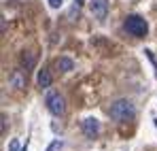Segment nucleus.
Wrapping results in <instances>:
<instances>
[{
  "label": "nucleus",
  "instance_id": "1",
  "mask_svg": "<svg viewBox=\"0 0 157 151\" xmlns=\"http://www.w3.org/2000/svg\"><path fill=\"white\" fill-rule=\"evenodd\" d=\"M108 115H110V119L123 124V121H132V119L136 117V109H134V104H132L128 98H119V100H115L110 104Z\"/></svg>",
  "mask_w": 157,
  "mask_h": 151
},
{
  "label": "nucleus",
  "instance_id": "2",
  "mask_svg": "<svg viewBox=\"0 0 157 151\" xmlns=\"http://www.w3.org/2000/svg\"><path fill=\"white\" fill-rule=\"evenodd\" d=\"M123 28L130 32L132 36H136V38H142V36H147V32H149L147 19L140 17V15H128L125 22H123Z\"/></svg>",
  "mask_w": 157,
  "mask_h": 151
},
{
  "label": "nucleus",
  "instance_id": "3",
  "mask_svg": "<svg viewBox=\"0 0 157 151\" xmlns=\"http://www.w3.org/2000/svg\"><path fill=\"white\" fill-rule=\"evenodd\" d=\"M45 104H47L49 113L55 115V117H59V115L66 113V100H64V96H62L59 92H55V89H49V92H47Z\"/></svg>",
  "mask_w": 157,
  "mask_h": 151
},
{
  "label": "nucleus",
  "instance_id": "4",
  "mask_svg": "<svg viewBox=\"0 0 157 151\" xmlns=\"http://www.w3.org/2000/svg\"><path fill=\"white\" fill-rule=\"evenodd\" d=\"M89 11L98 22H104L108 15V0H91L89 2Z\"/></svg>",
  "mask_w": 157,
  "mask_h": 151
},
{
  "label": "nucleus",
  "instance_id": "5",
  "mask_svg": "<svg viewBox=\"0 0 157 151\" xmlns=\"http://www.w3.org/2000/svg\"><path fill=\"white\" fill-rule=\"evenodd\" d=\"M81 130H83V134H85L87 138H96V136L100 134V121H98L96 117H87V119H83Z\"/></svg>",
  "mask_w": 157,
  "mask_h": 151
},
{
  "label": "nucleus",
  "instance_id": "6",
  "mask_svg": "<svg viewBox=\"0 0 157 151\" xmlns=\"http://www.w3.org/2000/svg\"><path fill=\"white\" fill-rule=\"evenodd\" d=\"M36 83H38V87H40V89H49V87H51V83H53L51 73H49L47 68H43V70L38 73V77H36Z\"/></svg>",
  "mask_w": 157,
  "mask_h": 151
},
{
  "label": "nucleus",
  "instance_id": "7",
  "mask_svg": "<svg viewBox=\"0 0 157 151\" xmlns=\"http://www.w3.org/2000/svg\"><path fill=\"white\" fill-rule=\"evenodd\" d=\"M9 83H11L13 87H17V89L26 87V73H24V70H13V75L9 77Z\"/></svg>",
  "mask_w": 157,
  "mask_h": 151
},
{
  "label": "nucleus",
  "instance_id": "8",
  "mask_svg": "<svg viewBox=\"0 0 157 151\" xmlns=\"http://www.w3.org/2000/svg\"><path fill=\"white\" fill-rule=\"evenodd\" d=\"M53 66H55L59 73H68V70H72V68H75V62H72L70 58H57Z\"/></svg>",
  "mask_w": 157,
  "mask_h": 151
},
{
  "label": "nucleus",
  "instance_id": "9",
  "mask_svg": "<svg viewBox=\"0 0 157 151\" xmlns=\"http://www.w3.org/2000/svg\"><path fill=\"white\" fill-rule=\"evenodd\" d=\"M21 62L26 64V70H28V68H32V64H34V58H32L30 53H24V55H21Z\"/></svg>",
  "mask_w": 157,
  "mask_h": 151
},
{
  "label": "nucleus",
  "instance_id": "10",
  "mask_svg": "<svg viewBox=\"0 0 157 151\" xmlns=\"http://www.w3.org/2000/svg\"><path fill=\"white\" fill-rule=\"evenodd\" d=\"M62 147H64V143H62V141H53L51 145L47 147V151H62Z\"/></svg>",
  "mask_w": 157,
  "mask_h": 151
},
{
  "label": "nucleus",
  "instance_id": "11",
  "mask_svg": "<svg viewBox=\"0 0 157 151\" xmlns=\"http://www.w3.org/2000/svg\"><path fill=\"white\" fill-rule=\"evenodd\" d=\"M9 151H21L19 149V141H17V138H13V141L9 143Z\"/></svg>",
  "mask_w": 157,
  "mask_h": 151
},
{
  "label": "nucleus",
  "instance_id": "12",
  "mask_svg": "<svg viewBox=\"0 0 157 151\" xmlns=\"http://www.w3.org/2000/svg\"><path fill=\"white\" fill-rule=\"evenodd\" d=\"M47 2H49V6H51V9H59V6L64 4V0H47Z\"/></svg>",
  "mask_w": 157,
  "mask_h": 151
},
{
  "label": "nucleus",
  "instance_id": "13",
  "mask_svg": "<svg viewBox=\"0 0 157 151\" xmlns=\"http://www.w3.org/2000/svg\"><path fill=\"white\" fill-rule=\"evenodd\" d=\"M2 134H6V115H2Z\"/></svg>",
  "mask_w": 157,
  "mask_h": 151
},
{
  "label": "nucleus",
  "instance_id": "14",
  "mask_svg": "<svg viewBox=\"0 0 157 151\" xmlns=\"http://www.w3.org/2000/svg\"><path fill=\"white\" fill-rule=\"evenodd\" d=\"M75 2H77V4H83V2H85V0H75Z\"/></svg>",
  "mask_w": 157,
  "mask_h": 151
},
{
  "label": "nucleus",
  "instance_id": "15",
  "mask_svg": "<svg viewBox=\"0 0 157 151\" xmlns=\"http://www.w3.org/2000/svg\"><path fill=\"white\" fill-rule=\"evenodd\" d=\"M21 151H28V147H21Z\"/></svg>",
  "mask_w": 157,
  "mask_h": 151
},
{
  "label": "nucleus",
  "instance_id": "16",
  "mask_svg": "<svg viewBox=\"0 0 157 151\" xmlns=\"http://www.w3.org/2000/svg\"><path fill=\"white\" fill-rule=\"evenodd\" d=\"M153 121H155V128H157V117H155V119H153Z\"/></svg>",
  "mask_w": 157,
  "mask_h": 151
}]
</instances>
